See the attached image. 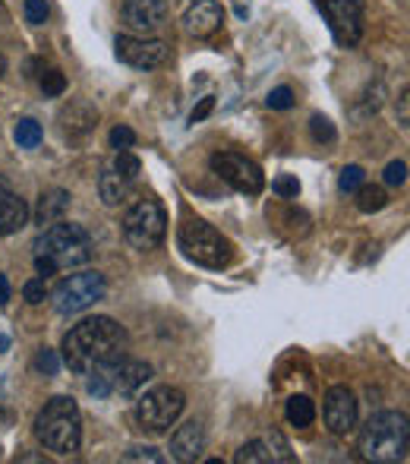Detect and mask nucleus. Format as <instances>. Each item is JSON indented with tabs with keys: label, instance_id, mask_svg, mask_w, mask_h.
I'll list each match as a JSON object with an SVG mask.
<instances>
[{
	"label": "nucleus",
	"instance_id": "obj_1",
	"mask_svg": "<svg viewBox=\"0 0 410 464\" xmlns=\"http://www.w3.org/2000/svg\"><path fill=\"white\" fill-rule=\"evenodd\" d=\"M127 329L110 316L82 319L80 325L67 332L63 338V363L80 376H89L92 370L108 367L127 357Z\"/></svg>",
	"mask_w": 410,
	"mask_h": 464
},
{
	"label": "nucleus",
	"instance_id": "obj_2",
	"mask_svg": "<svg viewBox=\"0 0 410 464\" xmlns=\"http://www.w3.org/2000/svg\"><path fill=\"white\" fill-rule=\"evenodd\" d=\"M35 436L48 452L73 455L82 446V414L70 395H57L38 411Z\"/></svg>",
	"mask_w": 410,
	"mask_h": 464
},
{
	"label": "nucleus",
	"instance_id": "obj_3",
	"mask_svg": "<svg viewBox=\"0 0 410 464\" xmlns=\"http://www.w3.org/2000/svg\"><path fill=\"white\" fill-rule=\"evenodd\" d=\"M410 452V427L401 411H379L367 420L360 433V455L373 464H398L407 461Z\"/></svg>",
	"mask_w": 410,
	"mask_h": 464
},
{
	"label": "nucleus",
	"instance_id": "obj_4",
	"mask_svg": "<svg viewBox=\"0 0 410 464\" xmlns=\"http://www.w3.org/2000/svg\"><path fill=\"white\" fill-rule=\"evenodd\" d=\"M35 256H48L57 269H76L92 259V237L86 227L73 225V221H54L35 240Z\"/></svg>",
	"mask_w": 410,
	"mask_h": 464
},
{
	"label": "nucleus",
	"instance_id": "obj_5",
	"mask_svg": "<svg viewBox=\"0 0 410 464\" xmlns=\"http://www.w3.org/2000/svg\"><path fill=\"white\" fill-rule=\"evenodd\" d=\"M177 244L186 259H193L196 266H205V269H224L234 256L231 240L203 218H186L180 225Z\"/></svg>",
	"mask_w": 410,
	"mask_h": 464
},
{
	"label": "nucleus",
	"instance_id": "obj_6",
	"mask_svg": "<svg viewBox=\"0 0 410 464\" xmlns=\"http://www.w3.org/2000/svg\"><path fill=\"white\" fill-rule=\"evenodd\" d=\"M167 234V212L158 199H136L123 215V237L133 250H155Z\"/></svg>",
	"mask_w": 410,
	"mask_h": 464
},
{
	"label": "nucleus",
	"instance_id": "obj_7",
	"mask_svg": "<svg viewBox=\"0 0 410 464\" xmlns=\"http://www.w3.org/2000/svg\"><path fill=\"white\" fill-rule=\"evenodd\" d=\"M186 408V395L174 385H155V389L142 392L136 401V420L148 433H167L177 423V417Z\"/></svg>",
	"mask_w": 410,
	"mask_h": 464
},
{
	"label": "nucleus",
	"instance_id": "obj_8",
	"mask_svg": "<svg viewBox=\"0 0 410 464\" xmlns=\"http://www.w3.org/2000/svg\"><path fill=\"white\" fill-rule=\"evenodd\" d=\"M108 291L101 272H76V276L63 278L61 285L54 287L51 300H54V310L63 313V316H73V313L89 310L92 304H99Z\"/></svg>",
	"mask_w": 410,
	"mask_h": 464
},
{
	"label": "nucleus",
	"instance_id": "obj_9",
	"mask_svg": "<svg viewBox=\"0 0 410 464\" xmlns=\"http://www.w3.org/2000/svg\"><path fill=\"white\" fill-rule=\"evenodd\" d=\"M212 171L218 174L224 184H231L234 189H237V193H246V196L262 193V187H265L262 168L240 152H215L212 155Z\"/></svg>",
	"mask_w": 410,
	"mask_h": 464
},
{
	"label": "nucleus",
	"instance_id": "obj_10",
	"mask_svg": "<svg viewBox=\"0 0 410 464\" xmlns=\"http://www.w3.org/2000/svg\"><path fill=\"white\" fill-rule=\"evenodd\" d=\"M331 35L344 48H354L363 35V0H319Z\"/></svg>",
	"mask_w": 410,
	"mask_h": 464
},
{
	"label": "nucleus",
	"instance_id": "obj_11",
	"mask_svg": "<svg viewBox=\"0 0 410 464\" xmlns=\"http://www.w3.org/2000/svg\"><path fill=\"white\" fill-rule=\"evenodd\" d=\"M114 51L127 67L133 70H158L167 63V44L158 38H136V35H117Z\"/></svg>",
	"mask_w": 410,
	"mask_h": 464
},
{
	"label": "nucleus",
	"instance_id": "obj_12",
	"mask_svg": "<svg viewBox=\"0 0 410 464\" xmlns=\"http://www.w3.org/2000/svg\"><path fill=\"white\" fill-rule=\"evenodd\" d=\"M325 427L335 436H348L357 427V398L348 385H331L325 392Z\"/></svg>",
	"mask_w": 410,
	"mask_h": 464
},
{
	"label": "nucleus",
	"instance_id": "obj_13",
	"mask_svg": "<svg viewBox=\"0 0 410 464\" xmlns=\"http://www.w3.org/2000/svg\"><path fill=\"white\" fill-rule=\"evenodd\" d=\"M167 16V4L165 0H123L120 19L129 32H139V35H148L155 32Z\"/></svg>",
	"mask_w": 410,
	"mask_h": 464
},
{
	"label": "nucleus",
	"instance_id": "obj_14",
	"mask_svg": "<svg viewBox=\"0 0 410 464\" xmlns=\"http://www.w3.org/2000/svg\"><path fill=\"white\" fill-rule=\"evenodd\" d=\"M29 225V206L25 199L10 187V180L0 174V234L10 237V234L23 231Z\"/></svg>",
	"mask_w": 410,
	"mask_h": 464
},
{
	"label": "nucleus",
	"instance_id": "obj_15",
	"mask_svg": "<svg viewBox=\"0 0 410 464\" xmlns=\"http://www.w3.org/2000/svg\"><path fill=\"white\" fill-rule=\"evenodd\" d=\"M224 23V10H221L215 0H193L184 13V29L196 38H208L221 29Z\"/></svg>",
	"mask_w": 410,
	"mask_h": 464
},
{
	"label": "nucleus",
	"instance_id": "obj_16",
	"mask_svg": "<svg viewBox=\"0 0 410 464\" xmlns=\"http://www.w3.org/2000/svg\"><path fill=\"white\" fill-rule=\"evenodd\" d=\"M203 452H205V430H203V423H199V420H186L184 427L174 430V436H171V459L174 461H184V464L199 461V459H203Z\"/></svg>",
	"mask_w": 410,
	"mask_h": 464
},
{
	"label": "nucleus",
	"instance_id": "obj_17",
	"mask_svg": "<svg viewBox=\"0 0 410 464\" xmlns=\"http://www.w3.org/2000/svg\"><path fill=\"white\" fill-rule=\"evenodd\" d=\"M148 379H152V367H148V363L127 361V357H123V361L117 363V370H114V392H117V395H123V398H129V395H136V392H139Z\"/></svg>",
	"mask_w": 410,
	"mask_h": 464
},
{
	"label": "nucleus",
	"instance_id": "obj_18",
	"mask_svg": "<svg viewBox=\"0 0 410 464\" xmlns=\"http://www.w3.org/2000/svg\"><path fill=\"white\" fill-rule=\"evenodd\" d=\"M61 123L70 136H86L99 123V108L92 102H86V98H76L61 111Z\"/></svg>",
	"mask_w": 410,
	"mask_h": 464
},
{
	"label": "nucleus",
	"instance_id": "obj_19",
	"mask_svg": "<svg viewBox=\"0 0 410 464\" xmlns=\"http://www.w3.org/2000/svg\"><path fill=\"white\" fill-rule=\"evenodd\" d=\"M70 208V193L61 187L54 189H44L42 199H38V208H35V225H54V221L63 218V212Z\"/></svg>",
	"mask_w": 410,
	"mask_h": 464
},
{
	"label": "nucleus",
	"instance_id": "obj_20",
	"mask_svg": "<svg viewBox=\"0 0 410 464\" xmlns=\"http://www.w3.org/2000/svg\"><path fill=\"white\" fill-rule=\"evenodd\" d=\"M99 193H101V202L104 206H117V202L127 199L129 193V180H123L114 168H104L101 178H99Z\"/></svg>",
	"mask_w": 410,
	"mask_h": 464
},
{
	"label": "nucleus",
	"instance_id": "obj_21",
	"mask_svg": "<svg viewBox=\"0 0 410 464\" xmlns=\"http://www.w3.org/2000/svg\"><path fill=\"white\" fill-rule=\"evenodd\" d=\"M288 420H291V427H297V430L312 427V420H316V404H312V398H307V395L291 398L288 401Z\"/></svg>",
	"mask_w": 410,
	"mask_h": 464
},
{
	"label": "nucleus",
	"instance_id": "obj_22",
	"mask_svg": "<svg viewBox=\"0 0 410 464\" xmlns=\"http://www.w3.org/2000/svg\"><path fill=\"white\" fill-rule=\"evenodd\" d=\"M386 206H388V193L382 187L363 184L360 189H357V208H360V212L373 215V212H379V208H386Z\"/></svg>",
	"mask_w": 410,
	"mask_h": 464
},
{
	"label": "nucleus",
	"instance_id": "obj_23",
	"mask_svg": "<svg viewBox=\"0 0 410 464\" xmlns=\"http://www.w3.org/2000/svg\"><path fill=\"white\" fill-rule=\"evenodd\" d=\"M16 142H19V149H38V142H42V123L38 121H32V117H23V121L16 123Z\"/></svg>",
	"mask_w": 410,
	"mask_h": 464
},
{
	"label": "nucleus",
	"instance_id": "obj_24",
	"mask_svg": "<svg viewBox=\"0 0 410 464\" xmlns=\"http://www.w3.org/2000/svg\"><path fill=\"white\" fill-rule=\"evenodd\" d=\"M110 168H114L123 180H129V184H133V180L139 178V171H142V161L136 159L129 149H117V159H114V165H110Z\"/></svg>",
	"mask_w": 410,
	"mask_h": 464
},
{
	"label": "nucleus",
	"instance_id": "obj_25",
	"mask_svg": "<svg viewBox=\"0 0 410 464\" xmlns=\"http://www.w3.org/2000/svg\"><path fill=\"white\" fill-rule=\"evenodd\" d=\"M234 461H237V464H269L272 459H269V449H265V442L253 440V442H246L237 455H234Z\"/></svg>",
	"mask_w": 410,
	"mask_h": 464
},
{
	"label": "nucleus",
	"instance_id": "obj_26",
	"mask_svg": "<svg viewBox=\"0 0 410 464\" xmlns=\"http://www.w3.org/2000/svg\"><path fill=\"white\" fill-rule=\"evenodd\" d=\"M265 449H269V459L272 461H284V464H291L294 461V455H291V446H288V440H284L278 430H272L269 436H265Z\"/></svg>",
	"mask_w": 410,
	"mask_h": 464
},
{
	"label": "nucleus",
	"instance_id": "obj_27",
	"mask_svg": "<svg viewBox=\"0 0 410 464\" xmlns=\"http://www.w3.org/2000/svg\"><path fill=\"white\" fill-rule=\"evenodd\" d=\"M363 184H367V174H363L360 165H348L341 171V178H338V187H341V193H357Z\"/></svg>",
	"mask_w": 410,
	"mask_h": 464
},
{
	"label": "nucleus",
	"instance_id": "obj_28",
	"mask_svg": "<svg viewBox=\"0 0 410 464\" xmlns=\"http://www.w3.org/2000/svg\"><path fill=\"white\" fill-rule=\"evenodd\" d=\"M123 461L127 464H136V461H148V464H165V455L152 446H133L123 452Z\"/></svg>",
	"mask_w": 410,
	"mask_h": 464
},
{
	"label": "nucleus",
	"instance_id": "obj_29",
	"mask_svg": "<svg viewBox=\"0 0 410 464\" xmlns=\"http://www.w3.org/2000/svg\"><path fill=\"white\" fill-rule=\"evenodd\" d=\"M23 10H25V23H32V25H44L51 16L48 0H25Z\"/></svg>",
	"mask_w": 410,
	"mask_h": 464
},
{
	"label": "nucleus",
	"instance_id": "obj_30",
	"mask_svg": "<svg viewBox=\"0 0 410 464\" xmlns=\"http://www.w3.org/2000/svg\"><path fill=\"white\" fill-rule=\"evenodd\" d=\"M42 92L48 98H57L67 92V80H63L61 70H48V73H42Z\"/></svg>",
	"mask_w": 410,
	"mask_h": 464
},
{
	"label": "nucleus",
	"instance_id": "obj_31",
	"mask_svg": "<svg viewBox=\"0 0 410 464\" xmlns=\"http://www.w3.org/2000/svg\"><path fill=\"white\" fill-rule=\"evenodd\" d=\"M310 133H312V140H316V142H335V127H331V121H329V117H322V114H316L310 121Z\"/></svg>",
	"mask_w": 410,
	"mask_h": 464
},
{
	"label": "nucleus",
	"instance_id": "obj_32",
	"mask_svg": "<svg viewBox=\"0 0 410 464\" xmlns=\"http://www.w3.org/2000/svg\"><path fill=\"white\" fill-rule=\"evenodd\" d=\"M265 104H269L272 111H288V108H294V92H291L288 86H278V89H272V92H269Z\"/></svg>",
	"mask_w": 410,
	"mask_h": 464
},
{
	"label": "nucleus",
	"instance_id": "obj_33",
	"mask_svg": "<svg viewBox=\"0 0 410 464\" xmlns=\"http://www.w3.org/2000/svg\"><path fill=\"white\" fill-rule=\"evenodd\" d=\"M35 370L42 372V376H57V370H61V361H57V354L51 348H42L35 357Z\"/></svg>",
	"mask_w": 410,
	"mask_h": 464
},
{
	"label": "nucleus",
	"instance_id": "obj_34",
	"mask_svg": "<svg viewBox=\"0 0 410 464\" xmlns=\"http://www.w3.org/2000/svg\"><path fill=\"white\" fill-rule=\"evenodd\" d=\"M23 297L29 300L32 306L44 304V297H48V287H44L42 278H32V281H25V285H23Z\"/></svg>",
	"mask_w": 410,
	"mask_h": 464
},
{
	"label": "nucleus",
	"instance_id": "obj_35",
	"mask_svg": "<svg viewBox=\"0 0 410 464\" xmlns=\"http://www.w3.org/2000/svg\"><path fill=\"white\" fill-rule=\"evenodd\" d=\"M272 189H275L281 199H297V196H300V180L284 174V178H278L275 184H272Z\"/></svg>",
	"mask_w": 410,
	"mask_h": 464
},
{
	"label": "nucleus",
	"instance_id": "obj_36",
	"mask_svg": "<svg viewBox=\"0 0 410 464\" xmlns=\"http://www.w3.org/2000/svg\"><path fill=\"white\" fill-rule=\"evenodd\" d=\"M110 146H114V149H133L136 146V133L120 123V127L110 130Z\"/></svg>",
	"mask_w": 410,
	"mask_h": 464
},
{
	"label": "nucleus",
	"instance_id": "obj_37",
	"mask_svg": "<svg viewBox=\"0 0 410 464\" xmlns=\"http://www.w3.org/2000/svg\"><path fill=\"white\" fill-rule=\"evenodd\" d=\"M382 178H386L388 187H401L407 180V161H392V165L386 168V174H382Z\"/></svg>",
	"mask_w": 410,
	"mask_h": 464
},
{
	"label": "nucleus",
	"instance_id": "obj_38",
	"mask_svg": "<svg viewBox=\"0 0 410 464\" xmlns=\"http://www.w3.org/2000/svg\"><path fill=\"white\" fill-rule=\"evenodd\" d=\"M212 108H215V98H212V95H205V98H203V102H199V104H196V108H193L190 121H193V123L205 121V117H208V114H212Z\"/></svg>",
	"mask_w": 410,
	"mask_h": 464
},
{
	"label": "nucleus",
	"instance_id": "obj_39",
	"mask_svg": "<svg viewBox=\"0 0 410 464\" xmlns=\"http://www.w3.org/2000/svg\"><path fill=\"white\" fill-rule=\"evenodd\" d=\"M35 269H38V276H54V272H61L48 256H35Z\"/></svg>",
	"mask_w": 410,
	"mask_h": 464
},
{
	"label": "nucleus",
	"instance_id": "obj_40",
	"mask_svg": "<svg viewBox=\"0 0 410 464\" xmlns=\"http://www.w3.org/2000/svg\"><path fill=\"white\" fill-rule=\"evenodd\" d=\"M6 300H10V281H6V276H0V306H6Z\"/></svg>",
	"mask_w": 410,
	"mask_h": 464
},
{
	"label": "nucleus",
	"instance_id": "obj_41",
	"mask_svg": "<svg viewBox=\"0 0 410 464\" xmlns=\"http://www.w3.org/2000/svg\"><path fill=\"white\" fill-rule=\"evenodd\" d=\"M6 348H10V338H6V335H0V351H6Z\"/></svg>",
	"mask_w": 410,
	"mask_h": 464
},
{
	"label": "nucleus",
	"instance_id": "obj_42",
	"mask_svg": "<svg viewBox=\"0 0 410 464\" xmlns=\"http://www.w3.org/2000/svg\"><path fill=\"white\" fill-rule=\"evenodd\" d=\"M4 67H6V63H4V57H0V76H4Z\"/></svg>",
	"mask_w": 410,
	"mask_h": 464
}]
</instances>
